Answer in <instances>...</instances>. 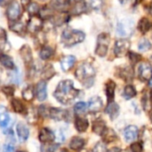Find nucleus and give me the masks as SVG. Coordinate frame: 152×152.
I'll return each mask as SVG.
<instances>
[{"instance_id": "cd10ccee", "label": "nucleus", "mask_w": 152, "mask_h": 152, "mask_svg": "<svg viewBox=\"0 0 152 152\" xmlns=\"http://www.w3.org/2000/svg\"><path fill=\"white\" fill-rule=\"evenodd\" d=\"M0 62L3 64L4 67H5L8 69H14V62L12 59L7 55L2 54L0 57Z\"/></svg>"}, {"instance_id": "e433bc0d", "label": "nucleus", "mask_w": 152, "mask_h": 152, "mask_svg": "<svg viewBox=\"0 0 152 152\" xmlns=\"http://www.w3.org/2000/svg\"><path fill=\"white\" fill-rule=\"evenodd\" d=\"M38 11H39V7L37 3H30L28 5V12L30 15L37 14L38 12Z\"/></svg>"}, {"instance_id": "680f3d73", "label": "nucleus", "mask_w": 152, "mask_h": 152, "mask_svg": "<svg viewBox=\"0 0 152 152\" xmlns=\"http://www.w3.org/2000/svg\"><path fill=\"white\" fill-rule=\"evenodd\" d=\"M65 152H68V151H65Z\"/></svg>"}, {"instance_id": "4be33fe9", "label": "nucleus", "mask_w": 152, "mask_h": 152, "mask_svg": "<svg viewBox=\"0 0 152 152\" xmlns=\"http://www.w3.org/2000/svg\"><path fill=\"white\" fill-rule=\"evenodd\" d=\"M85 140L81 137H73L69 142V148L73 151H80L85 146Z\"/></svg>"}, {"instance_id": "09e8293b", "label": "nucleus", "mask_w": 152, "mask_h": 152, "mask_svg": "<svg viewBox=\"0 0 152 152\" xmlns=\"http://www.w3.org/2000/svg\"><path fill=\"white\" fill-rule=\"evenodd\" d=\"M6 38V32L4 28L0 27V39H5Z\"/></svg>"}, {"instance_id": "c756f323", "label": "nucleus", "mask_w": 152, "mask_h": 152, "mask_svg": "<svg viewBox=\"0 0 152 152\" xmlns=\"http://www.w3.org/2000/svg\"><path fill=\"white\" fill-rule=\"evenodd\" d=\"M54 69L53 67L51 64H47L46 66L44 67L43 71H42V77L45 79H50L53 75H54Z\"/></svg>"}, {"instance_id": "f257e3e1", "label": "nucleus", "mask_w": 152, "mask_h": 152, "mask_svg": "<svg viewBox=\"0 0 152 152\" xmlns=\"http://www.w3.org/2000/svg\"><path fill=\"white\" fill-rule=\"evenodd\" d=\"M77 94H78V90H77L74 87L73 81L69 79L61 81L58 84L53 94L55 99L59 102L65 105L70 103L77 96Z\"/></svg>"}, {"instance_id": "8fccbe9b", "label": "nucleus", "mask_w": 152, "mask_h": 152, "mask_svg": "<svg viewBox=\"0 0 152 152\" xmlns=\"http://www.w3.org/2000/svg\"><path fill=\"white\" fill-rule=\"evenodd\" d=\"M31 0H20V3L23 6H28L30 4Z\"/></svg>"}, {"instance_id": "49530a36", "label": "nucleus", "mask_w": 152, "mask_h": 152, "mask_svg": "<svg viewBox=\"0 0 152 152\" xmlns=\"http://www.w3.org/2000/svg\"><path fill=\"white\" fill-rule=\"evenodd\" d=\"M15 149L12 144H5L3 148V152H14Z\"/></svg>"}, {"instance_id": "bf43d9fd", "label": "nucleus", "mask_w": 152, "mask_h": 152, "mask_svg": "<svg viewBox=\"0 0 152 152\" xmlns=\"http://www.w3.org/2000/svg\"><path fill=\"white\" fill-rule=\"evenodd\" d=\"M18 152H25V151H18Z\"/></svg>"}, {"instance_id": "c85d7f7f", "label": "nucleus", "mask_w": 152, "mask_h": 152, "mask_svg": "<svg viewBox=\"0 0 152 152\" xmlns=\"http://www.w3.org/2000/svg\"><path fill=\"white\" fill-rule=\"evenodd\" d=\"M53 55V50L50 46H45L39 52V57L42 60H48Z\"/></svg>"}, {"instance_id": "5fc2aeb1", "label": "nucleus", "mask_w": 152, "mask_h": 152, "mask_svg": "<svg viewBox=\"0 0 152 152\" xmlns=\"http://www.w3.org/2000/svg\"><path fill=\"white\" fill-rule=\"evenodd\" d=\"M151 121L152 122V110H151Z\"/></svg>"}, {"instance_id": "2eb2a0df", "label": "nucleus", "mask_w": 152, "mask_h": 152, "mask_svg": "<svg viewBox=\"0 0 152 152\" xmlns=\"http://www.w3.org/2000/svg\"><path fill=\"white\" fill-rule=\"evenodd\" d=\"M105 112L109 115V117L112 120H114L119 115V106H118V104L114 102H109L106 109H105Z\"/></svg>"}, {"instance_id": "4d7b16f0", "label": "nucleus", "mask_w": 152, "mask_h": 152, "mask_svg": "<svg viewBox=\"0 0 152 152\" xmlns=\"http://www.w3.org/2000/svg\"><path fill=\"white\" fill-rule=\"evenodd\" d=\"M0 80H1V72H0Z\"/></svg>"}, {"instance_id": "423d86ee", "label": "nucleus", "mask_w": 152, "mask_h": 152, "mask_svg": "<svg viewBox=\"0 0 152 152\" xmlns=\"http://www.w3.org/2000/svg\"><path fill=\"white\" fill-rule=\"evenodd\" d=\"M131 43L128 39L122 38L118 39L115 42V46H114V53L116 56L118 57H123L125 54H126L130 49Z\"/></svg>"}, {"instance_id": "412c9836", "label": "nucleus", "mask_w": 152, "mask_h": 152, "mask_svg": "<svg viewBox=\"0 0 152 152\" xmlns=\"http://www.w3.org/2000/svg\"><path fill=\"white\" fill-rule=\"evenodd\" d=\"M10 123V115L4 106H0V127L5 128Z\"/></svg>"}, {"instance_id": "9d476101", "label": "nucleus", "mask_w": 152, "mask_h": 152, "mask_svg": "<svg viewBox=\"0 0 152 152\" xmlns=\"http://www.w3.org/2000/svg\"><path fill=\"white\" fill-rule=\"evenodd\" d=\"M46 82L45 81H40L36 86V97L39 102H44L47 97V91H46Z\"/></svg>"}, {"instance_id": "7c9ffc66", "label": "nucleus", "mask_w": 152, "mask_h": 152, "mask_svg": "<svg viewBox=\"0 0 152 152\" xmlns=\"http://www.w3.org/2000/svg\"><path fill=\"white\" fill-rule=\"evenodd\" d=\"M12 106L13 110L17 113H23L25 111V106L19 99H13L12 101Z\"/></svg>"}, {"instance_id": "2f4dec72", "label": "nucleus", "mask_w": 152, "mask_h": 152, "mask_svg": "<svg viewBox=\"0 0 152 152\" xmlns=\"http://www.w3.org/2000/svg\"><path fill=\"white\" fill-rule=\"evenodd\" d=\"M34 96H35V91H34L33 87H31V86H28L22 91V97L27 102L32 101L34 99Z\"/></svg>"}, {"instance_id": "a18cd8bd", "label": "nucleus", "mask_w": 152, "mask_h": 152, "mask_svg": "<svg viewBox=\"0 0 152 152\" xmlns=\"http://www.w3.org/2000/svg\"><path fill=\"white\" fill-rule=\"evenodd\" d=\"M19 77H20V76H19V72H18V70H15V71H12V73L11 74V80L13 82V83H18L19 82Z\"/></svg>"}, {"instance_id": "5701e85b", "label": "nucleus", "mask_w": 152, "mask_h": 152, "mask_svg": "<svg viewBox=\"0 0 152 152\" xmlns=\"http://www.w3.org/2000/svg\"><path fill=\"white\" fill-rule=\"evenodd\" d=\"M106 129V124L102 119H97L93 124V132L96 134L102 135Z\"/></svg>"}, {"instance_id": "6e6552de", "label": "nucleus", "mask_w": 152, "mask_h": 152, "mask_svg": "<svg viewBox=\"0 0 152 152\" xmlns=\"http://www.w3.org/2000/svg\"><path fill=\"white\" fill-rule=\"evenodd\" d=\"M7 17L10 20L15 21L20 16V6L17 2H12L7 8Z\"/></svg>"}, {"instance_id": "58836bf2", "label": "nucleus", "mask_w": 152, "mask_h": 152, "mask_svg": "<svg viewBox=\"0 0 152 152\" xmlns=\"http://www.w3.org/2000/svg\"><path fill=\"white\" fill-rule=\"evenodd\" d=\"M53 16V12H52V10L49 9V8H44L41 10L40 12V18L43 20V19H48V18H51Z\"/></svg>"}, {"instance_id": "f3484780", "label": "nucleus", "mask_w": 152, "mask_h": 152, "mask_svg": "<svg viewBox=\"0 0 152 152\" xmlns=\"http://www.w3.org/2000/svg\"><path fill=\"white\" fill-rule=\"evenodd\" d=\"M20 54L22 60L24 61V62L26 64H31L32 63V61H33L32 52H31V49L28 45H23L20 50Z\"/></svg>"}, {"instance_id": "473e14b6", "label": "nucleus", "mask_w": 152, "mask_h": 152, "mask_svg": "<svg viewBox=\"0 0 152 152\" xmlns=\"http://www.w3.org/2000/svg\"><path fill=\"white\" fill-rule=\"evenodd\" d=\"M12 22H13V24L10 26V28L12 31H14L18 34H23L25 32L26 28L21 22H18V21H12Z\"/></svg>"}, {"instance_id": "c03bdc74", "label": "nucleus", "mask_w": 152, "mask_h": 152, "mask_svg": "<svg viewBox=\"0 0 152 152\" xmlns=\"http://www.w3.org/2000/svg\"><path fill=\"white\" fill-rule=\"evenodd\" d=\"M2 91L7 96H12L14 94V88L12 87V86H4V87L2 88Z\"/></svg>"}, {"instance_id": "864d4df0", "label": "nucleus", "mask_w": 152, "mask_h": 152, "mask_svg": "<svg viewBox=\"0 0 152 152\" xmlns=\"http://www.w3.org/2000/svg\"><path fill=\"white\" fill-rule=\"evenodd\" d=\"M149 86H150L151 87H152V78L150 80V81H149Z\"/></svg>"}, {"instance_id": "79ce46f5", "label": "nucleus", "mask_w": 152, "mask_h": 152, "mask_svg": "<svg viewBox=\"0 0 152 152\" xmlns=\"http://www.w3.org/2000/svg\"><path fill=\"white\" fill-rule=\"evenodd\" d=\"M90 5L93 9L99 10L101 9L102 5V0H90Z\"/></svg>"}, {"instance_id": "39448f33", "label": "nucleus", "mask_w": 152, "mask_h": 152, "mask_svg": "<svg viewBox=\"0 0 152 152\" xmlns=\"http://www.w3.org/2000/svg\"><path fill=\"white\" fill-rule=\"evenodd\" d=\"M134 30V22L131 19H124L118 23L117 32L122 37H129Z\"/></svg>"}, {"instance_id": "f8f14e48", "label": "nucleus", "mask_w": 152, "mask_h": 152, "mask_svg": "<svg viewBox=\"0 0 152 152\" xmlns=\"http://www.w3.org/2000/svg\"><path fill=\"white\" fill-rule=\"evenodd\" d=\"M139 129L135 126H128L125 130H124V137L126 142H131L136 140L138 136Z\"/></svg>"}, {"instance_id": "052dcab7", "label": "nucleus", "mask_w": 152, "mask_h": 152, "mask_svg": "<svg viewBox=\"0 0 152 152\" xmlns=\"http://www.w3.org/2000/svg\"><path fill=\"white\" fill-rule=\"evenodd\" d=\"M120 152H123V151H120ZM124 152H126V151H124Z\"/></svg>"}, {"instance_id": "0eeeda50", "label": "nucleus", "mask_w": 152, "mask_h": 152, "mask_svg": "<svg viewBox=\"0 0 152 152\" xmlns=\"http://www.w3.org/2000/svg\"><path fill=\"white\" fill-rule=\"evenodd\" d=\"M138 75L141 80L150 81L152 78V67L150 63L143 62L139 65Z\"/></svg>"}, {"instance_id": "de8ad7c7", "label": "nucleus", "mask_w": 152, "mask_h": 152, "mask_svg": "<svg viewBox=\"0 0 152 152\" xmlns=\"http://www.w3.org/2000/svg\"><path fill=\"white\" fill-rule=\"evenodd\" d=\"M12 2H13V0H0V6L1 7L9 6Z\"/></svg>"}, {"instance_id": "20e7f679", "label": "nucleus", "mask_w": 152, "mask_h": 152, "mask_svg": "<svg viewBox=\"0 0 152 152\" xmlns=\"http://www.w3.org/2000/svg\"><path fill=\"white\" fill-rule=\"evenodd\" d=\"M110 37L107 33H102L99 35L97 39V46L95 48V53L99 57H104L109 50Z\"/></svg>"}, {"instance_id": "ea45409f", "label": "nucleus", "mask_w": 152, "mask_h": 152, "mask_svg": "<svg viewBox=\"0 0 152 152\" xmlns=\"http://www.w3.org/2000/svg\"><path fill=\"white\" fill-rule=\"evenodd\" d=\"M132 152H143V147L141 142H134L130 146Z\"/></svg>"}, {"instance_id": "a211bd4d", "label": "nucleus", "mask_w": 152, "mask_h": 152, "mask_svg": "<svg viewBox=\"0 0 152 152\" xmlns=\"http://www.w3.org/2000/svg\"><path fill=\"white\" fill-rule=\"evenodd\" d=\"M89 126V121L88 119L81 117H77L75 119V127L77 132L79 133H85Z\"/></svg>"}, {"instance_id": "f03ea898", "label": "nucleus", "mask_w": 152, "mask_h": 152, "mask_svg": "<svg viewBox=\"0 0 152 152\" xmlns=\"http://www.w3.org/2000/svg\"><path fill=\"white\" fill-rule=\"evenodd\" d=\"M76 77L82 81L86 87H91L94 84V78L95 76V69L89 63L81 64L76 70Z\"/></svg>"}, {"instance_id": "ddd939ff", "label": "nucleus", "mask_w": 152, "mask_h": 152, "mask_svg": "<svg viewBox=\"0 0 152 152\" xmlns=\"http://www.w3.org/2000/svg\"><path fill=\"white\" fill-rule=\"evenodd\" d=\"M87 107H88L90 111H92V112H98V111H100L102 109L103 102H102V100L99 96H94V97H92L89 100Z\"/></svg>"}, {"instance_id": "37998d69", "label": "nucleus", "mask_w": 152, "mask_h": 152, "mask_svg": "<svg viewBox=\"0 0 152 152\" xmlns=\"http://www.w3.org/2000/svg\"><path fill=\"white\" fill-rule=\"evenodd\" d=\"M93 152H107L106 151V147L104 146V144L102 142H98L94 146Z\"/></svg>"}, {"instance_id": "bb28decb", "label": "nucleus", "mask_w": 152, "mask_h": 152, "mask_svg": "<svg viewBox=\"0 0 152 152\" xmlns=\"http://www.w3.org/2000/svg\"><path fill=\"white\" fill-rule=\"evenodd\" d=\"M137 92L134 88V86L132 85H127L125 89H124V92H123V96L125 97V99L126 100H130L132 98H134L135 95H136Z\"/></svg>"}, {"instance_id": "7ed1b4c3", "label": "nucleus", "mask_w": 152, "mask_h": 152, "mask_svg": "<svg viewBox=\"0 0 152 152\" xmlns=\"http://www.w3.org/2000/svg\"><path fill=\"white\" fill-rule=\"evenodd\" d=\"M86 35L81 30L67 28L61 34V42L65 46H73L84 41Z\"/></svg>"}, {"instance_id": "f704fd0d", "label": "nucleus", "mask_w": 152, "mask_h": 152, "mask_svg": "<svg viewBox=\"0 0 152 152\" xmlns=\"http://www.w3.org/2000/svg\"><path fill=\"white\" fill-rule=\"evenodd\" d=\"M86 108H87V106H86V104L85 102H77V103L75 104V106H74V111H75V113L77 115H81V114H83V113L86 112Z\"/></svg>"}, {"instance_id": "b1692460", "label": "nucleus", "mask_w": 152, "mask_h": 152, "mask_svg": "<svg viewBox=\"0 0 152 152\" xmlns=\"http://www.w3.org/2000/svg\"><path fill=\"white\" fill-rule=\"evenodd\" d=\"M151 21L148 18H145V17H144V18L141 19V20L139 21V23H138V29H139L142 34H145V33H147V32L151 29Z\"/></svg>"}, {"instance_id": "603ef678", "label": "nucleus", "mask_w": 152, "mask_h": 152, "mask_svg": "<svg viewBox=\"0 0 152 152\" xmlns=\"http://www.w3.org/2000/svg\"><path fill=\"white\" fill-rule=\"evenodd\" d=\"M130 0H120V2H121V4H126V3H128Z\"/></svg>"}, {"instance_id": "72a5a7b5", "label": "nucleus", "mask_w": 152, "mask_h": 152, "mask_svg": "<svg viewBox=\"0 0 152 152\" xmlns=\"http://www.w3.org/2000/svg\"><path fill=\"white\" fill-rule=\"evenodd\" d=\"M151 48V44L147 38H142L138 44V49L140 51L145 52V51H149Z\"/></svg>"}, {"instance_id": "1a4fd4ad", "label": "nucleus", "mask_w": 152, "mask_h": 152, "mask_svg": "<svg viewBox=\"0 0 152 152\" xmlns=\"http://www.w3.org/2000/svg\"><path fill=\"white\" fill-rule=\"evenodd\" d=\"M39 141L43 143H51L55 140V134L49 128H42L38 134Z\"/></svg>"}, {"instance_id": "a878e982", "label": "nucleus", "mask_w": 152, "mask_h": 152, "mask_svg": "<svg viewBox=\"0 0 152 152\" xmlns=\"http://www.w3.org/2000/svg\"><path fill=\"white\" fill-rule=\"evenodd\" d=\"M86 9V2L84 0H76L73 5V9L72 12L75 14H80L82 12H84Z\"/></svg>"}, {"instance_id": "4c0bfd02", "label": "nucleus", "mask_w": 152, "mask_h": 152, "mask_svg": "<svg viewBox=\"0 0 152 152\" xmlns=\"http://www.w3.org/2000/svg\"><path fill=\"white\" fill-rule=\"evenodd\" d=\"M128 54H129V59H130L131 62H132L134 65V64H136L138 61H141V59H142V56H141L140 54L136 53L129 52V53H128Z\"/></svg>"}, {"instance_id": "6ab92c4d", "label": "nucleus", "mask_w": 152, "mask_h": 152, "mask_svg": "<svg viewBox=\"0 0 152 152\" xmlns=\"http://www.w3.org/2000/svg\"><path fill=\"white\" fill-rule=\"evenodd\" d=\"M76 62V57L73 56V55H68V56H65L64 58L61 59V69L63 71H68L69 70L74 63Z\"/></svg>"}, {"instance_id": "4468645a", "label": "nucleus", "mask_w": 152, "mask_h": 152, "mask_svg": "<svg viewBox=\"0 0 152 152\" xmlns=\"http://www.w3.org/2000/svg\"><path fill=\"white\" fill-rule=\"evenodd\" d=\"M43 25V21L42 19L40 17L37 16H34L29 20L28 23V29L32 32V33H37V31H39L42 28Z\"/></svg>"}, {"instance_id": "9b49d317", "label": "nucleus", "mask_w": 152, "mask_h": 152, "mask_svg": "<svg viewBox=\"0 0 152 152\" xmlns=\"http://www.w3.org/2000/svg\"><path fill=\"white\" fill-rule=\"evenodd\" d=\"M16 133L20 142H24L28 140L29 136V130L28 126L23 123H19L16 126Z\"/></svg>"}, {"instance_id": "6e6d98bb", "label": "nucleus", "mask_w": 152, "mask_h": 152, "mask_svg": "<svg viewBox=\"0 0 152 152\" xmlns=\"http://www.w3.org/2000/svg\"><path fill=\"white\" fill-rule=\"evenodd\" d=\"M151 101H152V90H151Z\"/></svg>"}, {"instance_id": "393cba45", "label": "nucleus", "mask_w": 152, "mask_h": 152, "mask_svg": "<svg viewBox=\"0 0 152 152\" xmlns=\"http://www.w3.org/2000/svg\"><path fill=\"white\" fill-rule=\"evenodd\" d=\"M102 138H103V141L106 142H114L117 138H118V135L117 134L115 133V131L111 128H106L105 131L103 132V134H102Z\"/></svg>"}, {"instance_id": "13d9d810", "label": "nucleus", "mask_w": 152, "mask_h": 152, "mask_svg": "<svg viewBox=\"0 0 152 152\" xmlns=\"http://www.w3.org/2000/svg\"><path fill=\"white\" fill-rule=\"evenodd\" d=\"M1 55H2V54H1V52H0V57H1Z\"/></svg>"}, {"instance_id": "3c124183", "label": "nucleus", "mask_w": 152, "mask_h": 152, "mask_svg": "<svg viewBox=\"0 0 152 152\" xmlns=\"http://www.w3.org/2000/svg\"><path fill=\"white\" fill-rule=\"evenodd\" d=\"M107 152H120V150L118 148H112L110 151H108Z\"/></svg>"}, {"instance_id": "c9c22d12", "label": "nucleus", "mask_w": 152, "mask_h": 152, "mask_svg": "<svg viewBox=\"0 0 152 152\" xmlns=\"http://www.w3.org/2000/svg\"><path fill=\"white\" fill-rule=\"evenodd\" d=\"M120 74H121V77H123V79L125 78V80H126V81L132 79V77H133V71L128 67L123 69L122 71H120Z\"/></svg>"}, {"instance_id": "aec40b11", "label": "nucleus", "mask_w": 152, "mask_h": 152, "mask_svg": "<svg viewBox=\"0 0 152 152\" xmlns=\"http://www.w3.org/2000/svg\"><path fill=\"white\" fill-rule=\"evenodd\" d=\"M116 83L113 80H109L106 84V87H105V92H106V95H107V99L108 102H113L114 97H115V91H116Z\"/></svg>"}, {"instance_id": "a19ab883", "label": "nucleus", "mask_w": 152, "mask_h": 152, "mask_svg": "<svg viewBox=\"0 0 152 152\" xmlns=\"http://www.w3.org/2000/svg\"><path fill=\"white\" fill-rule=\"evenodd\" d=\"M57 149L56 145H51L49 143H45L41 147V152H54Z\"/></svg>"}, {"instance_id": "dca6fc26", "label": "nucleus", "mask_w": 152, "mask_h": 152, "mask_svg": "<svg viewBox=\"0 0 152 152\" xmlns=\"http://www.w3.org/2000/svg\"><path fill=\"white\" fill-rule=\"evenodd\" d=\"M68 112L64 110L61 109H57V108H52L50 109V112H49V117L54 120L57 121H61L67 118Z\"/></svg>"}]
</instances>
